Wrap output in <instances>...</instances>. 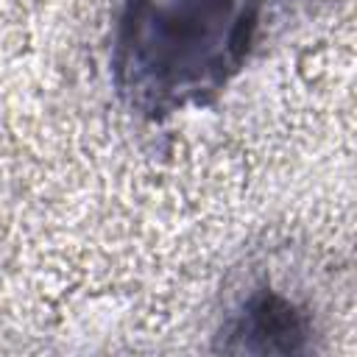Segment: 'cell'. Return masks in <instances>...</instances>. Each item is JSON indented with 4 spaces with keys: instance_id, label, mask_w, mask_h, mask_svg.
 <instances>
[{
    "instance_id": "obj_1",
    "label": "cell",
    "mask_w": 357,
    "mask_h": 357,
    "mask_svg": "<svg viewBox=\"0 0 357 357\" xmlns=\"http://www.w3.org/2000/svg\"><path fill=\"white\" fill-rule=\"evenodd\" d=\"M131 22V64L137 78H162L167 89L190 86L215 67L234 31L231 0H142Z\"/></svg>"
}]
</instances>
